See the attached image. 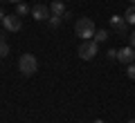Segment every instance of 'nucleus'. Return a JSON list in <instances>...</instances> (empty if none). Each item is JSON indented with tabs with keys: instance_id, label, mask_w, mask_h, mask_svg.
I'll list each match as a JSON object with an SVG mask.
<instances>
[{
	"instance_id": "obj_1",
	"label": "nucleus",
	"mask_w": 135,
	"mask_h": 123,
	"mask_svg": "<svg viewBox=\"0 0 135 123\" xmlns=\"http://www.w3.org/2000/svg\"><path fill=\"white\" fill-rule=\"evenodd\" d=\"M95 23H92V18H79L77 25H74V34H77L81 40H90L92 36H95Z\"/></svg>"
},
{
	"instance_id": "obj_2",
	"label": "nucleus",
	"mask_w": 135,
	"mask_h": 123,
	"mask_svg": "<svg viewBox=\"0 0 135 123\" xmlns=\"http://www.w3.org/2000/svg\"><path fill=\"white\" fill-rule=\"evenodd\" d=\"M18 69H20L23 76H34L36 69H38V61H36V56H34V54H23V56L18 58Z\"/></svg>"
},
{
	"instance_id": "obj_3",
	"label": "nucleus",
	"mask_w": 135,
	"mask_h": 123,
	"mask_svg": "<svg viewBox=\"0 0 135 123\" xmlns=\"http://www.w3.org/2000/svg\"><path fill=\"white\" fill-rule=\"evenodd\" d=\"M97 52H99V43H95V40H83L81 45H79V49H77V54H79V58L81 61H92V58L97 56Z\"/></svg>"
},
{
	"instance_id": "obj_4",
	"label": "nucleus",
	"mask_w": 135,
	"mask_h": 123,
	"mask_svg": "<svg viewBox=\"0 0 135 123\" xmlns=\"http://www.w3.org/2000/svg\"><path fill=\"white\" fill-rule=\"evenodd\" d=\"M117 61L124 63V65H131V63H135V47H122L119 52H117Z\"/></svg>"
},
{
	"instance_id": "obj_5",
	"label": "nucleus",
	"mask_w": 135,
	"mask_h": 123,
	"mask_svg": "<svg viewBox=\"0 0 135 123\" xmlns=\"http://www.w3.org/2000/svg\"><path fill=\"white\" fill-rule=\"evenodd\" d=\"M2 25H5L7 31H20V27H23V20H20V16H5L2 18Z\"/></svg>"
},
{
	"instance_id": "obj_6",
	"label": "nucleus",
	"mask_w": 135,
	"mask_h": 123,
	"mask_svg": "<svg viewBox=\"0 0 135 123\" xmlns=\"http://www.w3.org/2000/svg\"><path fill=\"white\" fill-rule=\"evenodd\" d=\"M32 18L34 20H47L50 18V7H45V5H34L32 7Z\"/></svg>"
},
{
	"instance_id": "obj_7",
	"label": "nucleus",
	"mask_w": 135,
	"mask_h": 123,
	"mask_svg": "<svg viewBox=\"0 0 135 123\" xmlns=\"http://www.w3.org/2000/svg\"><path fill=\"white\" fill-rule=\"evenodd\" d=\"M110 27L115 29V31H119V34H126V29H128V23H126L122 16H110Z\"/></svg>"
},
{
	"instance_id": "obj_8",
	"label": "nucleus",
	"mask_w": 135,
	"mask_h": 123,
	"mask_svg": "<svg viewBox=\"0 0 135 123\" xmlns=\"http://www.w3.org/2000/svg\"><path fill=\"white\" fill-rule=\"evenodd\" d=\"M50 14L52 16H61V18H65V5H63L61 0H52V2H50Z\"/></svg>"
},
{
	"instance_id": "obj_9",
	"label": "nucleus",
	"mask_w": 135,
	"mask_h": 123,
	"mask_svg": "<svg viewBox=\"0 0 135 123\" xmlns=\"http://www.w3.org/2000/svg\"><path fill=\"white\" fill-rule=\"evenodd\" d=\"M108 36H110V34H108L106 29H97L95 36H92V40H95V43H104V40H108Z\"/></svg>"
},
{
	"instance_id": "obj_10",
	"label": "nucleus",
	"mask_w": 135,
	"mask_h": 123,
	"mask_svg": "<svg viewBox=\"0 0 135 123\" xmlns=\"http://www.w3.org/2000/svg\"><path fill=\"white\" fill-rule=\"evenodd\" d=\"M124 20H126L128 25H135V5H131L128 9L124 11Z\"/></svg>"
},
{
	"instance_id": "obj_11",
	"label": "nucleus",
	"mask_w": 135,
	"mask_h": 123,
	"mask_svg": "<svg viewBox=\"0 0 135 123\" xmlns=\"http://www.w3.org/2000/svg\"><path fill=\"white\" fill-rule=\"evenodd\" d=\"M27 14H32V7H27L25 2H18V5H16V16L23 18V16H27Z\"/></svg>"
},
{
	"instance_id": "obj_12",
	"label": "nucleus",
	"mask_w": 135,
	"mask_h": 123,
	"mask_svg": "<svg viewBox=\"0 0 135 123\" xmlns=\"http://www.w3.org/2000/svg\"><path fill=\"white\" fill-rule=\"evenodd\" d=\"M61 16H50V18H47V23H50V27H52V29H56L59 27V25H61Z\"/></svg>"
},
{
	"instance_id": "obj_13",
	"label": "nucleus",
	"mask_w": 135,
	"mask_h": 123,
	"mask_svg": "<svg viewBox=\"0 0 135 123\" xmlns=\"http://www.w3.org/2000/svg\"><path fill=\"white\" fill-rule=\"evenodd\" d=\"M7 56H9V45L2 40V43H0V58H7Z\"/></svg>"
},
{
	"instance_id": "obj_14",
	"label": "nucleus",
	"mask_w": 135,
	"mask_h": 123,
	"mask_svg": "<svg viewBox=\"0 0 135 123\" xmlns=\"http://www.w3.org/2000/svg\"><path fill=\"white\" fill-rule=\"evenodd\" d=\"M126 76H128V78H135V63H131V65H128V69H126Z\"/></svg>"
},
{
	"instance_id": "obj_15",
	"label": "nucleus",
	"mask_w": 135,
	"mask_h": 123,
	"mask_svg": "<svg viewBox=\"0 0 135 123\" xmlns=\"http://www.w3.org/2000/svg\"><path fill=\"white\" fill-rule=\"evenodd\" d=\"M106 56L110 58V61H117V49H108V52H106Z\"/></svg>"
},
{
	"instance_id": "obj_16",
	"label": "nucleus",
	"mask_w": 135,
	"mask_h": 123,
	"mask_svg": "<svg viewBox=\"0 0 135 123\" xmlns=\"http://www.w3.org/2000/svg\"><path fill=\"white\" fill-rule=\"evenodd\" d=\"M128 40H131V47H135V31L131 34V38H128Z\"/></svg>"
},
{
	"instance_id": "obj_17",
	"label": "nucleus",
	"mask_w": 135,
	"mask_h": 123,
	"mask_svg": "<svg viewBox=\"0 0 135 123\" xmlns=\"http://www.w3.org/2000/svg\"><path fill=\"white\" fill-rule=\"evenodd\" d=\"M5 31H7V29H0V43H2V40L7 38V36H5Z\"/></svg>"
},
{
	"instance_id": "obj_18",
	"label": "nucleus",
	"mask_w": 135,
	"mask_h": 123,
	"mask_svg": "<svg viewBox=\"0 0 135 123\" xmlns=\"http://www.w3.org/2000/svg\"><path fill=\"white\" fill-rule=\"evenodd\" d=\"M5 16H7V14L2 11V7H0V23H2V18H5Z\"/></svg>"
},
{
	"instance_id": "obj_19",
	"label": "nucleus",
	"mask_w": 135,
	"mask_h": 123,
	"mask_svg": "<svg viewBox=\"0 0 135 123\" xmlns=\"http://www.w3.org/2000/svg\"><path fill=\"white\" fill-rule=\"evenodd\" d=\"M9 2H14V5H18V2H23V0H9Z\"/></svg>"
},
{
	"instance_id": "obj_20",
	"label": "nucleus",
	"mask_w": 135,
	"mask_h": 123,
	"mask_svg": "<svg viewBox=\"0 0 135 123\" xmlns=\"http://www.w3.org/2000/svg\"><path fill=\"white\" fill-rule=\"evenodd\" d=\"M95 123H104V121H101V119H97V121H95Z\"/></svg>"
},
{
	"instance_id": "obj_21",
	"label": "nucleus",
	"mask_w": 135,
	"mask_h": 123,
	"mask_svg": "<svg viewBox=\"0 0 135 123\" xmlns=\"http://www.w3.org/2000/svg\"><path fill=\"white\" fill-rule=\"evenodd\" d=\"M128 123H135V119H131V121H128Z\"/></svg>"
},
{
	"instance_id": "obj_22",
	"label": "nucleus",
	"mask_w": 135,
	"mask_h": 123,
	"mask_svg": "<svg viewBox=\"0 0 135 123\" xmlns=\"http://www.w3.org/2000/svg\"><path fill=\"white\" fill-rule=\"evenodd\" d=\"M131 2H133V5H135V0H131Z\"/></svg>"
}]
</instances>
